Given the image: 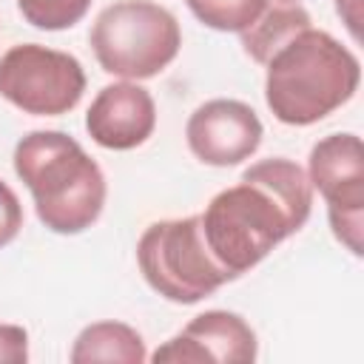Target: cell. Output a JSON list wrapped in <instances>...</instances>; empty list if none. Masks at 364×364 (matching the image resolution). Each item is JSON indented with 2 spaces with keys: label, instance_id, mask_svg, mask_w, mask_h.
<instances>
[{
  "label": "cell",
  "instance_id": "obj_1",
  "mask_svg": "<svg viewBox=\"0 0 364 364\" xmlns=\"http://www.w3.org/2000/svg\"><path fill=\"white\" fill-rule=\"evenodd\" d=\"M310 208L313 185L307 173L284 156H270L250 165L239 185L219 191L199 222L208 250L236 279L301 230Z\"/></svg>",
  "mask_w": 364,
  "mask_h": 364
},
{
  "label": "cell",
  "instance_id": "obj_2",
  "mask_svg": "<svg viewBox=\"0 0 364 364\" xmlns=\"http://www.w3.org/2000/svg\"><path fill=\"white\" fill-rule=\"evenodd\" d=\"M264 100L284 125H313L341 108L361 82L358 57L321 28L296 31L264 63Z\"/></svg>",
  "mask_w": 364,
  "mask_h": 364
},
{
  "label": "cell",
  "instance_id": "obj_3",
  "mask_svg": "<svg viewBox=\"0 0 364 364\" xmlns=\"http://www.w3.org/2000/svg\"><path fill=\"white\" fill-rule=\"evenodd\" d=\"M14 171L31 191L37 219L63 236L91 228L105 205V176L63 131H31L14 148Z\"/></svg>",
  "mask_w": 364,
  "mask_h": 364
},
{
  "label": "cell",
  "instance_id": "obj_4",
  "mask_svg": "<svg viewBox=\"0 0 364 364\" xmlns=\"http://www.w3.org/2000/svg\"><path fill=\"white\" fill-rule=\"evenodd\" d=\"M176 17L151 0H117L91 26V48L105 74L122 80L156 77L179 54Z\"/></svg>",
  "mask_w": 364,
  "mask_h": 364
},
{
  "label": "cell",
  "instance_id": "obj_5",
  "mask_svg": "<svg viewBox=\"0 0 364 364\" xmlns=\"http://www.w3.org/2000/svg\"><path fill=\"white\" fill-rule=\"evenodd\" d=\"M136 264L145 282L176 304H196L225 282H233L208 250L199 216L148 225L136 242Z\"/></svg>",
  "mask_w": 364,
  "mask_h": 364
},
{
  "label": "cell",
  "instance_id": "obj_6",
  "mask_svg": "<svg viewBox=\"0 0 364 364\" xmlns=\"http://www.w3.org/2000/svg\"><path fill=\"white\" fill-rule=\"evenodd\" d=\"M85 91V71L77 57L37 43H23L0 57V97L34 117L71 111Z\"/></svg>",
  "mask_w": 364,
  "mask_h": 364
},
{
  "label": "cell",
  "instance_id": "obj_7",
  "mask_svg": "<svg viewBox=\"0 0 364 364\" xmlns=\"http://www.w3.org/2000/svg\"><path fill=\"white\" fill-rule=\"evenodd\" d=\"M307 179L324 196L336 239L361 256L364 233V151L355 134H330L318 139L307 159Z\"/></svg>",
  "mask_w": 364,
  "mask_h": 364
},
{
  "label": "cell",
  "instance_id": "obj_8",
  "mask_svg": "<svg viewBox=\"0 0 364 364\" xmlns=\"http://www.w3.org/2000/svg\"><path fill=\"white\" fill-rule=\"evenodd\" d=\"M262 119L239 100H208L199 105L188 125V148L193 156L213 168H230L245 162L262 142Z\"/></svg>",
  "mask_w": 364,
  "mask_h": 364
},
{
  "label": "cell",
  "instance_id": "obj_9",
  "mask_svg": "<svg viewBox=\"0 0 364 364\" xmlns=\"http://www.w3.org/2000/svg\"><path fill=\"white\" fill-rule=\"evenodd\" d=\"M256 333L250 324L230 310H205L193 316L182 333L154 350L151 361L156 364H202V361H222V364H250L256 361Z\"/></svg>",
  "mask_w": 364,
  "mask_h": 364
},
{
  "label": "cell",
  "instance_id": "obj_10",
  "mask_svg": "<svg viewBox=\"0 0 364 364\" xmlns=\"http://www.w3.org/2000/svg\"><path fill=\"white\" fill-rule=\"evenodd\" d=\"M156 125V105L148 88L136 82H111L105 85L88 114H85V128L88 136L108 148V151H131L142 145Z\"/></svg>",
  "mask_w": 364,
  "mask_h": 364
},
{
  "label": "cell",
  "instance_id": "obj_11",
  "mask_svg": "<svg viewBox=\"0 0 364 364\" xmlns=\"http://www.w3.org/2000/svg\"><path fill=\"white\" fill-rule=\"evenodd\" d=\"M148 358L142 336L122 324V321H97L88 324L71 347V361L74 364H94V361H108V364H142Z\"/></svg>",
  "mask_w": 364,
  "mask_h": 364
},
{
  "label": "cell",
  "instance_id": "obj_12",
  "mask_svg": "<svg viewBox=\"0 0 364 364\" xmlns=\"http://www.w3.org/2000/svg\"><path fill=\"white\" fill-rule=\"evenodd\" d=\"M310 26V14L307 9H301L299 3H279V6H267L242 34V46L247 51L250 60H256L259 65H264L276 48H282L296 31Z\"/></svg>",
  "mask_w": 364,
  "mask_h": 364
},
{
  "label": "cell",
  "instance_id": "obj_13",
  "mask_svg": "<svg viewBox=\"0 0 364 364\" xmlns=\"http://www.w3.org/2000/svg\"><path fill=\"white\" fill-rule=\"evenodd\" d=\"M199 23L216 31H245L264 9L267 0H185Z\"/></svg>",
  "mask_w": 364,
  "mask_h": 364
},
{
  "label": "cell",
  "instance_id": "obj_14",
  "mask_svg": "<svg viewBox=\"0 0 364 364\" xmlns=\"http://www.w3.org/2000/svg\"><path fill=\"white\" fill-rule=\"evenodd\" d=\"M26 23L46 31H63L80 23L91 0H17Z\"/></svg>",
  "mask_w": 364,
  "mask_h": 364
},
{
  "label": "cell",
  "instance_id": "obj_15",
  "mask_svg": "<svg viewBox=\"0 0 364 364\" xmlns=\"http://www.w3.org/2000/svg\"><path fill=\"white\" fill-rule=\"evenodd\" d=\"M20 228H23V205L17 193L0 179V247L14 242Z\"/></svg>",
  "mask_w": 364,
  "mask_h": 364
},
{
  "label": "cell",
  "instance_id": "obj_16",
  "mask_svg": "<svg viewBox=\"0 0 364 364\" xmlns=\"http://www.w3.org/2000/svg\"><path fill=\"white\" fill-rule=\"evenodd\" d=\"M28 358V336L17 324H0V361L23 364Z\"/></svg>",
  "mask_w": 364,
  "mask_h": 364
},
{
  "label": "cell",
  "instance_id": "obj_17",
  "mask_svg": "<svg viewBox=\"0 0 364 364\" xmlns=\"http://www.w3.org/2000/svg\"><path fill=\"white\" fill-rule=\"evenodd\" d=\"M336 11L347 23L353 40H361V0H336Z\"/></svg>",
  "mask_w": 364,
  "mask_h": 364
},
{
  "label": "cell",
  "instance_id": "obj_18",
  "mask_svg": "<svg viewBox=\"0 0 364 364\" xmlns=\"http://www.w3.org/2000/svg\"><path fill=\"white\" fill-rule=\"evenodd\" d=\"M282 3H296V0H282Z\"/></svg>",
  "mask_w": 364,
  "mask_h": 364
}]
</instances>
